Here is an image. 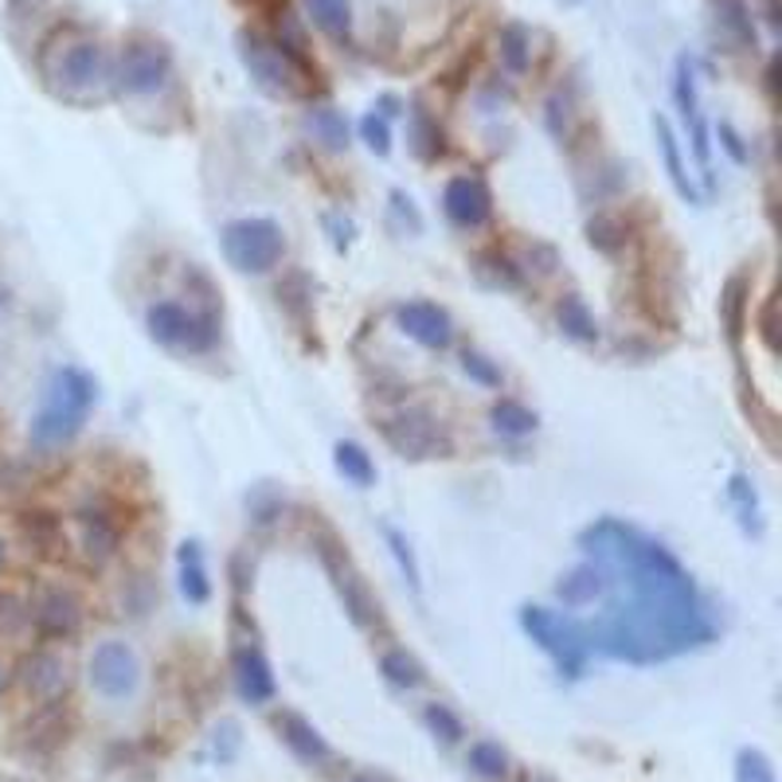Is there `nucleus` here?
Wrapping results in <instances>:
<instances>
[{"mask_svg":"<svg viewBox=\"0 0 782 782\" xmlns=\"http://www.w3.org/2000/svg\"><path fill=\"white\" fill-rule=\"evenodd\" d=\"M173 75V63H168V51L160 43H126L118 59V87L126 95H157L160 87Z\"/></svg>","mask_w":782,"mask_h":782,"instance_id":"obj_10","label":"nucleus"},{"mask_svg":"<svg viewBox=\"0 0 782 782\" xmlns=\"http://www.w3.org/2000/svg\"><path fill=\"white\" fill-rule=\"evenodd\" d=\"M380 669H383V677H388L391 685H400V688H419V685H423V677H427L423 665H419L408 649H388V654L380 657Z\"/></svg>","mask_w":782,"mask_h":782,"instance_id":"obj_30","label":"nucleus"},{"mask_svg":"<svg viewBox=\"0 0 782 782\" xmlns=\"http://www.w3.org/2000/svg\"><path fill=\"white\" fill-rule=\"evenodd\" d=\"M654 134H657V145H662V157H665V168H669L673 188H677L688 204H696L701 196H696L693 180H688V173H685V160H681V149H677V137H673V126L662 118V114L654 118Z\"/></svg>","mask_w":782,"mask_h":782,"instance_id":"obj_23","label":"nucleus"},{"mask_svg":"<svg viewBox=\"0 0 782 782\" xmlns=\"http://www.w3.org/2000/svg\"><path fill=\"white\" fill-rule=\"evenodd\" d=\"M176 567H180V595L188 603H208L212 599V579L208 567H204V551L196 540H184L180 551H176Z\"/></svg>","mask_w":782,"mask_h":782,"instance_id":"obj_20","label":"nucleus"},{"mask_svg":"<svg viewBox=\"0 0 782 782\" xmlns=\"http://www.w3.org/2000/svg\"><path fill=\"white\" fill-rule=\"evenodd\" d=\"M0 685H4V673H0Z\"/></svg>","mask_w":782,"mask_h":782,"instance_id":"obj_49","label":"nucleus"},{"mask_svg":"<svg viewBox=\"0 0 782 782\" xmlns=\"http://www.w3.org/2000/svg\"><path fill=\"white\" fill-rule=\"evenodd\" d=\"M4 564H9V544H4V536H0V571H4Z\"/></svg>","mask_w":782,"mask_h":782,"instance_id":"obj_46","label":"nucleus"},{"mask_svg":"<svg viewBox=\"0 0 782 782\" xmlns=\"http://www.w3.org/2000/svg\"><path fill=\"white\" fill-rule=\"evenodd\" d=\"M87 673H90V685H95L102 696H110V701L129 696L137 688V677H141V669H137V654L126 646V642H102V646L90 654Z\"/></svg>","mask_w":782,"mask_h":782,"instance_id":"obj_12","label":"nucleus"},{"mask_svg":"<svg viewBox=\"0 0 782 782\" xmlns=\"http://www.w3.org/2000/svg\"><path fill=\"white\" fill-rule=\"evenodd\" d=\"M219 247H224L227 263L243 274H266L282 263V251H286V240H282V227L274 219H235V224L224 227L219 235Z\"/></svg>","mask_w":782,"mask_h":782,"instance_id":"obj_4","label":"nucleus"},{"mask_svg":"<svg viewBox=\"0 0 782 782\" xmlns=\"http://www.w3.org/2000/svg\"><path fill=\"white\" fill-rule=\"evenodd\" d=\"M735 782H774V771H771V759L763 751H740L735 759Z\"/></svg>","mask_w":782,"mask_h":782,"instance_id":"obj_39","label":"nucleus"},{"mask_svg":"<svg viewBox=\"0 0 782 782\" xmlns=\"http://www.w3.org/2000/svg\"><path fill=\"white\" fill-rule=\"evenodd\" d=\"M423 720H427V727H431V732L439 735L442 743H458V740H462V720H458L454 712L447 708V704H427Z\"/></svg>","mask_w":782,"mask_h":782,"instance_id":"obj_38","label":"nucleus"},{"mask_svg":"<svg viewBox=\"0 0 782 782\" xmlns=\"http://www.w3.org/2000/svg\"><path fill=\"white\" fill-rule=\"evenodd\" d=\"M25 626H32V618H28V607L17 599V595L0 592V638H17Z\"/></svg>","mask_w":782,"mask_h":782,"instance_id":"obj_37","label":"nucleus"},{"mask_svg":"<svg viewBox=\"0 0 782 782\" xmlns=\"http://www.w3.org/2000/svg\"><path fill=\"white\" fill-rule=\"evenodd\" d=\"M79 548H82V556H87V564H95V567L110 564V559L118 556L121 532L110 512H102V509L79 512Z\"/></svg>","mask_w":782,"mask_h":782,"instance_id":"obj_16","label":"nucleus"},{"mask_svg":"<svg viewBox=\"0 0 782 782\" xmlns=\"http://www.w3.org/2000/svg\"><path fill=\"white\" fill-rule=\"evenodd\" d=\"M380 431H383V439H388V447L400 458H411V462H423V458H447L450 450H454L450 434L442 431L427 411H416V408L383 419Z\"/></svg>","mask_w":782,"mask_h":782,"instance_id":"obj_7","label":"nucleus"},{"mask_svg":"<svg viewBox=\"0 0 782 782\" xmlns=\"http://www.w3.org/2000/svg\"><path fill=\"white\" fill-rule=\"evenodd\" d=\"M462 372L470 375V380L486 383V388H501V383H505L501 368H497L493 360H486V356H481V352H470V349L462 352Z\"/></svg>","mask_w":782,"mask_h":782,"instance_id":"obj_41","label":"nucleus"},{"mask_svg":"<svg viewBox=\"0 0 782 782\" xmlns=\"http://www.w3.org/2000/svg\"><path fill=\"white\" fill-rule=\"evenodd\" d=\"M766 4H771V12H774V0H766Z\"/></svg>","mask_w":782,"mask_h":782,"instance_id":"obj_48","label":"nucleus"},{"mask_svg":"<svg viewBox=\"0 0 782 782\" xmlns=\"http://www.w3.org/2000/svg\"><path fill=\"white\" fill-rule=\"evenodd\" d=\"M43 75L63 95H87V90L102 87L110 79V63H106V51L95 40H75L43 63Z\"/></svg>","mask_w":782,"mask_h":782,"instance_id":"obj_6","label":"nucleus"},{"mask_svg":"<svg viewBox=\"0 0 782 782\" xmlns=\"http://www.w3.org/2000/svg\"><path fill=\"white\" fill-rule=\"evenodd\" d=\"M727 497L735 501V509H740V520L747 532H763V520H759V497L755 489H751V481L743 478V473H735L732 481H727Z\"/></svg>","mask_w":782,"mask_h":782,"instance_id":"obj_32","label":"nucleus"},{"mask_svg":"<svg viewBox=\"0 0 782 782\" xmlns=\"http://www.w3.org/2000/svg\"><path fill=\"white\" fill-rule=\"evenodd\" d=\"M352 782H375V779H372V774H356Z\"/></svg>","mask_w":782,"mask_h":782,"instance_id":"obj_47","label":"nucleus"},{"mask_svg":"<svg viewBox=\"0 0 782 782\" xmlns=\"http://www.w3.org/2000/svg\"><path fill=\"white\" fill-rule=\"evenodd\" d=\"M395 321H400L403 333L423 344V349H447V344L454 341V321H450V313L431 302L400 305V310H395Z\"/></svg>","mask_w":782,"mask_h":782,"instance_id":"obj_14","label":"nucleus"},{"mask_svg":"<svg viewBox=\"0 0 782 782\" xmlns=\"http://www.w3.org/2000/svg\"><path fill=\"white\" fill-rule=\"evenodd\" d=\"M305 12H310V20L321 32H329L333 40H349V32H352L349 0H305Z\"/></svg>","mask_w":782,"mask_h":782,"instance_id":"obj_25","label":"nucleus"},{"mask_svg":"<svg viewBox=\"0 0 782 782\" xmlns=\"http://www.w3.org/2000/svg\"><path fill=\"white\" fill-rule=\"evenodd\" d=\"M333 462H336V470L352 481V486H360V489L375 486V462H372V454L360 447V442H336Z\"/></svg>","mask_w":782,"mask_h":782,"instance_id":"obj_26","label":"nucleus"},{"mask_svg":"<svg viewBox=\"0 0 782 782\" xmlns=\"http://www.w3.org/2000/svg\"><path fill=\"white\" fill-rule=\"evenodd\" d=\"M501 59L509 71H528V59H532V51H528V32L517 25H509L501 32Z\"/></svg>","mask_w":782,"mask_h":782,"instance_id":"obj_36","label":"nucleus"},{"mask_svg":"<svg viewBox=\"0 0 782 782\" xmlns=\"http://www.w3.org/2000/svg\"><path fill=\"white\" fill-rule=\"evenodd\" d=\"M720 145H724V149L732 153V157L740 160V165H747V149H743V137L735 134V129L727 126V121H720Z\"/></svg>","mask_w":782,"mask_h":782,"instance_id":"obj_45","label":"nucleus"},{"mask_svg":"<svg viewBox=\"0 0 782 782\" xmlns=\"http://www.w3.org/2000/svg\"><path fill=\"white\" fill-rule=\"evenodd\" d=\"M520 626L559 665L564 677H583V669L592 662V646H587V631L583 626H575L571 618L556 615L548 607H520Z\"/></svg>","mask_w":782,"mask_h":782,"instance_id":"obj_3","label":"nucleus"},{"mask_svg":"<svg viewBox=\"0 0 782 782\" xmlns=\"http://www.w3.org/2000/svg\"><path fill=\"white\" fill-rule=\"evenodd\" d=\"M489 423H493L497 434H509V439H525V434L536 431V411H528L525 403L517 400H501L489 411Z\"/></svg>","mask_w":782,"mask_h":782,"instance_id":"obj_28","label":"nucleus"},{"mask_svg":"<svg viewBox=\"0 0 782 782\" xmlns=\"http://www.w3.org/2000/svg\"><path fill=\"white\" fill-rule=\"evenodd\" d=\"M247 505H251V517H255L258 525H271V520L282 512V501H278V497H266V489H258Z\"/></svg>","mask_w":782,"mask_h":782,"instance_id":"obj_44","label":"nucleus"},{"mask_svg":"<svg viewBox=\"0 0 782 782\" xmlns=\"http://www.w3.org/2000/svg\"><path fill=\"white\" fill-rule=\"evenodd\" d=\"M442 208L458 227H481L493 212V196L478 176H454L442 192Z\"/></svg>","mask_w":782,"mask_h":782,"instance_id":"obj_13","label":"nucleus"},{"mask_svg":"<svg viewBox=\"0 0 782 782\" xmlns=\"http://www.w3.org/2000/svg\"><path fill=\"white\" fill-rule=\"evenodd\" d=\"M579 548L603 571V615L587 626V646L634 665H654L701 649L716 638V623L696 583L665 544L642 528L603 517L579 532Z\"/></svg>","mask_w":782,"mask_h":782,"instance_id":"obj_1","label":"nucleus"},{"mask_svg":"<svg viewBox=\"0 0 782 782\" xmlns=\"http://www.w3.org/2000/svg\"><path fill=\"white\" fill-rule=\"evenodd\" d=\"M28 743L32 747H56L59 740L67 735V720H63V704L59 701H48L32 720H28Z\"/></svg>","mask_w":782,"mask_h":782,"instance_id":"obj_27","label":"nucleus"},{"mask_svg":"<svg viewBox=\"0 0 782 782\" xmlns=\"http://www.w3.org/2000/svg\"><path fill=\"white\" fill-rule=\"evenodd\" d=\"M743 294H747V282L732 278L724 290V297H720V313H724V325H727V336H732V341H740V333H743V302H747Z\"/></svg>","mask_w":782,"mask_h":782,"instance_id":"obj_33","label":"nucleus"},{"mask_svg":"<svg viewBox=\"0 0 782 782\" xmlns=\"http://www.w3.org/2000/svg\"><path fill=\"white\" fill-rule=\"evenodd\" d=\"M556 595L564 607H592L603 595V571L587 559V564L571 567V571L556 583Z\"/></svg>","mask_w":782,"mask_h":782,"instance_id":"obj_21","label":"nucleus"},{"mask_svg":"<svg viewBox=\"0 0 782 782\" xmlns=\"http://www.w3.org/2000/svg\"><path fill=\"white\" fill-rule=\"evenodd\" d=\"M28 618L43 638H71L82 626V599L63 583H51V587H40L36 599L28 603Z\"/></svg>","mask_w":782,"mask_h":782,"instance_id":"obj_9","label":"nucleus"},{"mask_svg":"<svg viewBox=\"0 0 782 782\" xmlns=\"http://www.w3.org/2000/svg\"><path fill=\"white\" fill-rule=\"evenodd\" d=\"M673 98H677L681 121H685V129L693 134L696 160L708 168L712 165V145H708V129H704V118H701V102H696V75H693V59H688V56L677 59V82H673Z\"/></svg>","mask_w":782,"mask_h":782,"instance_id":"obj_15","label":"nucleus"},{"mask_svg":"<svg viewBox=\"0 0 782 782\" xmlns=\"http://www.w3.org/2000/svg\"><path fill=\"white\" fill-rule=\"evenodd\" d=\"M587 240L595 243L599 251H618L623 247V224L618 219H610V216H595L592 224H587Z\"/></svg>","mask_w":782,"mask_h":782,"instance_id":"obj_42","label":"nucleus"},{"mask_svg":"<svg viewBox=\"0 0 782 782\" xmlns=\"http://www.w3.org/2000/svg\"><path fill=\"white\" fill-rule=\"evenodd\" d=\"M20 685L36 696V701H59L67 693V665L63 657L36 649L20 662Z\"/></svg>","mask_w":782,"mask_h":782,"instance_id":"obj_17","label":"nucleus"},{"mask_svg":"<svg viewBox=\"0 0 782 782\" xmlns=\"http://www.w3.org/2000/svg\"><path fill=\"white\" fill-rule=\"evenodd\" d=\"M720 9V25L732 32L735 43H743V48H755V25H751V12L743 0H716Z\"/></svg>","mask_w":782,"mask_h":782,"instance_id":"obj_31","label":"nucleus"},{"mask_svg":"<svg viewBox=\"0 0 782 782\" xmlns=\"http://www.w3.org/2000/svg\"><path fill=\"white\" fill-rule=\"evenodd\" d=\"M145 325H149V336L160 344H184L192 352H208L216 344L219 329L216 317H196L184 305L176 302H157L145 313Z\"/></svg>","mask_w":782,"mask_h":782,"instance_id":"obj_8","label":"nucleus"},{"mask_svg":"<svg viewBox=\"0 0 782 782\" xmlns=\"http://www.w3.org/2000/svg\"><path fill=\"white\" fill-rule=\"evenodd\" d=\"M360 134H364V141H368V149L372 153H388L391 149V129H388V121L383 118H375V114H368L364 121H360Z\"/></svg>","mask_w":782,"mask_h":782,"instance_id":"obj_43","label":"nucleus"},{"mask_svg":"<svg viewBox=\"0 0 782 782\" xmlns=\"http://www.w3.org/2000/svg\"><path fill=\"white\" fill-rule=\"evenodd\" d=\"M95 395H98V388L87 372H79V368H63V372L51 380L48 400H43V408L36 411V419H32L36 447L51 450V447L71 442L75 434L82 431V423H87L90 408H95Z\"/></svg>","mask_w":782,"mask_h":782,"instance_id":"obj_2","label":"nucleus"},{"mask_svg":"<svg viewBox=\"0 0 782 782\" xmlns=\"http://www.w3.org/2000/svg\"><path fill=\"white\" fill-rule=\"evenodd\" d=\"M240 56H243V67L251 71V79L258 82L263 90L271 95H294L297 90V67L274 48L271 40H263L258 32H243L240 36Z\"/></svg>","mask_w":782,"mask_h":782,"instance_id":"obj_11","label":"nucleus"},{"mask_svg":"<svg viewBox=\"0 0 782 782\" xmlns=\"http://www.w3.org/2000/svg\"><path fill=\"white\" fill-rule=\"evenodd\" d=\"M305 129H310L321 145H329V149H344V145H349V121L336 110H329V106H317V110L305 114Z\"/></svg>","mask_w":782,"mask_h":782,"instance_id":"obj_29","label":"nucleus"},{"mask_svg":"<svg viewBox=\"0 0 782 782\" xmlns=\"http://www.w3.org/2000/svg\"><path fill=\"white\" fill-rule=\"evenodd\" d=\"M411 149H416L423 160H431V157H439V153H442L439 126H431V118H427L423 110H416V118H411Z\"/></svg>","mask_w":782,"mask_h":782,"instance_id":"obj_35","label":"nucleus"},{"mask_svg":"<svg viewBox=\"0 0 782 782\" xmlns=\"http://www.w3.org/2000/svg\"><path fill=\"white\" fill-rule=\"evenodd\" d=\"M25 540L32 544L40 556H63V548H67L63 525H59L51 512H28V517H25Z\"/></svg>","mask_w":782,"mask_h":782,"instance_id":"obj_24","label":"nucleus"},{"mask_svg":"<svg viewBox=\"0 0 782 782\" xmlns=\"http://www.w3.org/2000/svg\"><path fill=\"white\" fill-rule=\"evenodd\" d=\"M278 732L282 740L290 743V751H294L297 759H305V763H329V743L321 740V732L310 724L305 716H297V712H282L278 716Z\"/></svg>","mask_w":782,"mask_h":782,"instance_id":"obj_19","label":"nucleus"},{"mask_svg":"<svg viewBox=\"0 0 782 782\" xmlns=\"http://www.w3.org/2000/svg\"><path fill=\"white\" fill-rule=\"evenodd\" d=\"M556 321H559V329L571 336V341H579V344L599 341V321H595V313L587 310V302H583V297L567 294L564 302L556 305Z\"/></svg>","mask_w":782,"mask_h":782,"instance_id":"obj_22","label":"nucleus"},{"mask_svg":"<svg viewBox=\"0 0 782 782\" xmlns=\"http://www.w3.org/2000/svg\"><path fill=\"white\" fill-rule=\"evenodd\" d=\"M383 540H388L391 556H395L400 571L408 575L411 587H419V564H416V556H411V548H408V536H403L400 528H383Z\"/></svg>","mask_w":782,"mask_h":782,"instance_id":"obj_40","label":"nucleus"},{"mask_svg":"<svg viewBox=\"0 0 782 782\" xmlns=\"http://www.w3.org/2000/svg\"><path fill=\"white\" fill-rule=\"evenodd\" d=\"M235 685H240V696L251 704H266L274 701V673L266 665V657L258 654V646H235Z\"/></svg>","mask_w":782,"mask_h":782,"instance_id":"obj_18","label":"nucleus"},{"mask_svg":"<svg viewBox=\"0 0 782 782\" xmlns=\"http://www.w3.org/2000/svg\"><path fill=\"white\" fill-rule=\"evenodd\" d=\"M317 556L321 564H325L329 579H333L336 595H341L344 610H349L352 626H360V631H375L380 626V603H375V595L368 592V583L360 579L356 564L349 559V551L341 548V540H333L329 532L317 536Z\"/></svg>","mask_w":782,"mask_h":782,"instance_id":"obj_5","label":"nucleus"},{"mask_svg":"<svg viewBox=\"0 0 782 782\" xmlns=\"http://www.w3.org/2000/svg\"><path fill=\"white\" fill-rule=\"evenodd\" d=\"M470 766L481 774V779H505V774H509V755H505L497 743H473Z\"/></svg>","mask_w":782,"mask_h":782,"instance_id":"obj_34","label":"nucleus"}]
</instances>
